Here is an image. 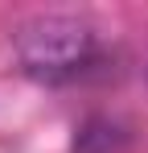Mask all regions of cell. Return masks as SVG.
<instances>
[{"instance_id": "cell-1", "label": "cell", "mask_w": 148, "mask_h": 153, "mask_svg": "<svg viewBox=\"0 0 148 153\" xmlns=\"http://www.w3.org/2000/svg\"><path fill=\"white\" fill-rule=\"evenodd\" d=\"M12 50H17V62L29 79L58 87V83H74L78 75H86L95 66L99 33L82 17L41 13V17H29L12 33Z\"/></svg>"}, {"instance_id": "cell-2", "label": "cell", "mask_w": 148, "mask_h": 153, "mask_svg": "<svg viewBox=\"0 0 148 153\" xmlns=\"http://www.w3.org/2000/svg\"><path fill=\"white\" fill-rule=\"evenodd\" d=\"M127 145V132L111 116H91L74 137V153H119Z\"/></svg>"}]
</instances>
